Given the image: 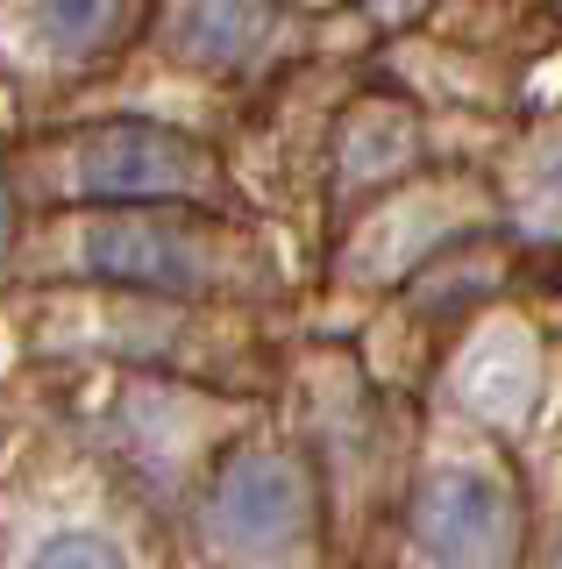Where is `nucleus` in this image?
I'll return each instance as SVG.
<instances>
[{
  "mask_svg": "<svg viewBox=\"0 0 562 569\" xmlns=\"http://www.w3.org/2000/svg\"><path fill=\"white\" fill-rule=\"evenodd\" d=\"M534 385H541V370H534L526 335H499V342H484L478 363H470V378H463V391L484 406V413H499V420L526 413V406H534Z\"/></svg>",
  "mask_w": 562,
  "mask_h": 569,
  "instance_id": "obj_7",
  "label": "nucleus"
},
{
  "mask_svg": "<svg viewBox=\"0 0 562 569\" xmlns=\"http://www.w3.org/2000/svg\"><path fill=\"white\" fill-rule=\"evenodd\" d=\"M413 541L434 569H513L520 498L484 462H442L413 491Z\"/></svg>",
  "mask_w": 562,
  "mask_h": 569,
  "instance_id": "obj_4",
  "label": "nucleus"
},
{
  "mask_svg": "<svg viewBox=\"0 0 562 569\" xmlns=\"http://www.w3.org/2000/svg\"><path fill=\"white\" fill-rule=\"evenodd\" d=\"M200 527L228 562H285L313 527V477L292 449H235L200 498Z\"/></svg>",
  "mask_w": 562,
  "mask_h": 569,
  "instance_id": "obj_3",
  "label": "nucleus"
},
{
  "mask_svg": "<svg viewBox=\"0 0 562 569\" xmlns=\"http://www.w3.org/2000/svg\"><path fill=\"white\" fill-rule=\"evenodd\" d=\"M8 221H14V200H8V171H0V257H8Z\"/></svg>",
  "mask_w": 562,
  "mask_h": 569,
  "instance_id": "obj_10",
  "label": "nucleus"
},
{
  "mask_svg": "<svg viewBox=\"0 0 562 569\" xmlns=\"http://www.w3.org/2000/svg\"><path fill=\"white\" fill-rule=\"evenodd\" d=\"M29 569H129V556L93 527H64V533H50V541H37Z\"/></svg>",
  "mask_w": 562,
  "mask_h": 569,
  "instance_id": "obj_9",
  "label": "nucleus"
},
{
  "mask_svg": "<svg viewBox=\"0 0 562 569\" xmlns=\"http://www.w3.org/2000/svg\"><path fill=\"white\" fill-rule=\"evenodd\" d=\"M22 8H29V36L50 58H93V50L114 43L129 0H22Z\"/></svg>",
  "mask_w": 562,
  "mask_h": 569,
  "instance_id": "obj_6",
  "label": "nucleus"
},
{
  "mask_svg": "<svg viewBox=\"0 0 562 569\" xmlns=\"http://www.w3.org/2000/svg\"><path fill=\"white\" fill-rule=\"evenodd\" d=\"M79 263L108 284L157 292V299H214L250 278V249H235V236H221L207 213L185 207L108 213V221L86 228Z\"/></svg>",
  "mask_w": 562,
  "mask_h": 569,
  "instance_id": "obj_1",
  "label": "nucleus"
},
{
  "mask_svg": "<svg viewBox=\"0 0 562 569\" xmlns=\"http://www.w3.org/2000/svg\"><path fill=\"white\" fill-rule=\"evenodd\" d=\"M285 0H171V58L207 71V79H235L271 50Z\"/></svg>",
  "mask_w": 562,
  "mask_h": 569,
  "instance_id": "obj_5",
  "label": "nucleus"
},
{
  "mask_svg": "<svg viewBox=\"0 0 562 569\" xmlns=\"http://www.w3.org/2000/svg\"><path fill=\"white\" fill-rule=\"evenodd\" d=\"M549 569H562V548H555V562H549Z\"/></svg>",
  "mask_w": 562,
  "mask_h": 569,
  "instance_id": "obj_11",
  "label": "nucleus"
},
{
  "mask_svg": "<svg viewBox=\"0 0 562 569\" xmlns=\"http://www.w3.org/2000/svg\"><path fill=\"white\" fill-rule=\"evenodd\" d=\"M228 186L221 157L207 136L171 129V121H100L72 150V192L108 213L143 207H214Z\"/></svg>",
  "mask_w": 562,
  "mask_h": 569,
  "instance_id": "obj_2",
  "label": "nucleus"
},
{
  "mask_svg": "<svg viewBox=\"0 0 562 569\" xmlns=\"http://www.w3.org/2000/svg\"><path fill=\"white\" fill-rule=\"evenodd\" d=\"M413 164V129L407 114H384V107H371V114L349 121L342 136V186H384L392 171Z\"/></svg>",
  "mask_w": 562,
  "mask_h": 569,
  "instance_id": "obj_8",
  "label": "nucleus"
}]
</instances>
